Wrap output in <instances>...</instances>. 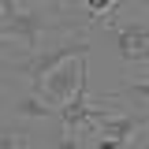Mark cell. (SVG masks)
Segmentation results:
<instances>
[{"label": "cell", "instance_id": "cell-3", "mask_svg": "<svg viewBox=\"0 0 149 149\" xmlns=\"http://www.w3.org/2000/svg\"><path fill=\"white\" fill-rule=\"evenodd\" d=\"M86 56H71V60H63L56 71H49L41 82H37V90L45 93L52 104H63V101H71L74 90H78V82L86 78Z\"/></svg>", "mask_w": 149, "mask_h": 149}, {"label": "cell", "instance_id": "cell-8", "mask_svg": "<svg viewBox=\"0 0 149 149\" xmlns=\"http://www.w3.org/2000/svg\"><path fill=\"white\" fill-rule=\"evenodd\" d=\"M4 146L11 149V146H26V138H19V130H8L4 134Z\"/></svg>", "mask_w": 149, "mask_h": 149}, {"label": "cell", "instance_id": "cell-7", "mask_svg": "<svg viewBox=\"0 0 149 149\" xmlns=\"http://www.w3.org/2000/svg\"><path fill=\"white\" fill-rule=\"evenodd\" d=\"M82 8H86V15L108 22V19L116 15V8H119V0H82Z\"/></svg>", "mask_w": 149, "mask_h": 149}, {"label": "cell", "instance_id": "cell-1", "mask_svg": "<svg viewBox=\"0 0 149 149\" xmlns=\"http://www.w3.org/2000/svg\"><path fill=\"white\" fill-rule=\"evenodd\" d=\"M90 52V41H86V34H71L63 37V41H56V45H49V49H37L34 56H26V60H19L15 67L8 63V74H22V78H30V82H41L49 71H56L63 60H71V56H86Z\"/></svg>", "mask_w": 149, "mask_h": 149}, {"label": "cell", "instance_id": "cell-2", "mask_svg": "<svg viewBox=\"0 0 149 149\" xmlns=\"http://www.w3.org/2000/svg\"><path fill=\"white\" fill-rule=\"evenodd\" d=\"M146 127H149V108H146V112H123V116L108 112V116L97 123V130H93V138H90V146H97V149L127 146V142H134V134H142Z\"/></svg>", "mask_w": 149, "mask_h": 149}, {"label": "cell", "instance_id": "cell-6", "mask_svg": "<svg viewBox=\"0 0 149 149\" xmlns=\"http://www.w3.org/2000/svg\"><path fill=\"white\" fill-rule=\"evenodd\" d=\"M11 116L15 119H52V116H60V104H52L45 93H26V97H15L11 101Z\"/></svg>", "mask_w": 149, "mask_h": 149}, {"label": "cell", "instance_id": "cell-4", "mask_svg": "<svg viewBox=\"0 0 149 149\" xmlns=\"http://www.w3.org/2000/svg\"><path fill=\"white\" fill-rule=\"evenodd\" d=\"M56 22L52 19H45V11H19V15L11 19H0V34H4V41H11V37H19V45L22 49H30V52H37V45H41V34L45 30H52Z\"/></svg>", "mask_w": 149, "mask_h": 149}, {"label": "cell", "instance_id": "cell-5", "mask_svg": "<svg viewBox=\"0 0 149 149\" xmlns=\"http://www.w3.org/2000/svg\"><path fill=\"white\" fill-rule=\"evenodd\" d=\"M112 34H116V49L127 63H146L149 60V22H116L108 19Z\"/></svg>", "mask_w": 149, "mask_h": 149}]
</instances>
